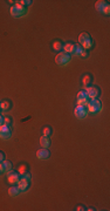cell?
<instances>
[{
    "instance_id": "obj_1",
    "label": "cell",
    "mask_w": 110,
    "mask_h": 211,
    "mask_svg": "<svg viewBox=\"0 0 110 211\" xmlns=\"http://www.w3.org/2000/svg\"><path fill=\"white\" fill-rule=\"evenodd\" d=\"M79 45L84 49H89V48H92L94 46V41H93L92 36L88 33L83 32V33H81L79 35Z\"/></svg>"
},
{
    "instance_id": "obj_2",
    "label": "cell",
    "mask_w": 110,
    "mask_h": 211,
    "mask_svg": "<svg viewBox=\"0 0 110 211\" xmlns=\"http://www.w3.org/2000/svg\"><path fill=\"white\" fill-rule=\"evenodd\" d=\"M9 12H11V15L14 16V18H21V16H23V15H26V14L28 13L27 8L23 7V6H21L20 4L13 5V6L11 7Z\"/></svg>"
},
{
    "instance_id": "obj_3",
    "label": "cell",
    "mask_w": 110,
    "mask_h": 211,
    "mask_svg": "<svg viewBox=\"0 0 110 211\" xmlns=\"http://www.w3.org/2000/svg\"><path fill=\"white\" fill-rule=\"evenodd\" d=\"M87 109H88V111H90L93 114L100 113L102 110V103L99 99H92V100H89V102L87 105Z\"/></svg>"
},
{
    "instance_id": "obj_4",
    "label": "cell",
    "mask_w": 110,
    "mask_h": 211,
    "mask_svg": "<svg viewBox=\"0 0 110 211\" xmlns=\"http://www.w3.org/2000/svg\"><path fill=\"white\" fill-rule=\"evenodd\" d=\"M55 62H56L57 65H60V66H66V65H68V63L70 62V55L67 54V53H65V52H61V53H59V54L56 55Z\"/></svg>"
},
{
    "instance_id": "obj_5",
    "label": "cell",
    "mask_w": 110,
    "mask_h": 211,
    "mask_svg": "<svg viewBox=\"0 0 110 211\" xmlns=\"http://www.w3.org/2000/svg\"><path fill=\"white\" fill-rule=\"evenodd\" d=\"M74 115L79 118V120H83L87 117L88 115V109L86 106H80L77 105L75 107V110H74Z\"/></svg>"
},
{
    "instance_id": "obj_6",
    "label": "cell",
    "mask_w": 110,
    "mask_h": 211,
    "mask_svg": "<svg viewBox=\"0 0 110 211\" xmlns=\"http://www.w3.org/2000/svg\"><path fill=\"white\" fill-rule=\"evenodd\" d=\"M84 91H86V93H87V95H88V98L90 100L92 99H97L100 96V88L96 87V86H89Z\"/></svg>"
},
{
    "instance_id": "obj_7",
    "label": "cell",
    "mask_w": 110,
    "mask_h": 211,
    "mask_svg": "<svg viewBox=\"0 0 110 211\" xmlns=\"http://www.w3.org/2000/svg\"><path fill=\"white\" fill-rule=\"evenodd\" d=\"M12 136V130L11 127L6 125V124H1L0 125V138L1 140H8Z\"/></svg>"
},
{
    "instance_id": "obj_8",
    "label": "cell",
    "mask_w": 110,
    "mask_h": 211,
    "mask_svg": "<svg viewBox=\"0 0 110 211\" xmlns=\"http://www.w3.org/2000/svg\"><path fill=\"white\" fill-rule=\"evenodd\" d=\"M89 100H90V99L88 98V95H87V93H86L84 89L81 91V92H79V94H77V105L86 106V107H87Z\"/></svg>"
},
{
    "instance_id": "obj_9",
    "label": "cell",
    "mask_w": 110,
    "mask_h": 211,
    "mask_svg": "<svg viewBox=\"0 0 110 211\" xmlns=\"http://www.w3.org/2000/svg\"><path fill=\"white\" fill-rule=\"evenodd\" d=\"M20 177H19V173L16 171H13L11 170L9 173H7V181L11 183V184H16L19 182Z\"/></svg>"
},
{
    "instance_id": "obj_10",
    "label": "cell",
    "mask_w": 110,
    "mask_h": 211,
    "mask_svg": "<svg viewBox=\"0 0 110 211\" xmlns=\"http://www.w3.org/2000/svg\"><path fill=\"white\" fill-rule=\"evenodd\" d=\"M16 184H18V189L20 190V192H26L28 190V188H29V181H27V180H25L22 177L19 180V182Z\"/></svg>"
},
{
    "instance_id": "obj_11",
    "label": "cell",
    "mask_w": 110,
    "mask_h": 211,
    "mask_svg": "<svg viewBox=\"0 0 110 211\" xmlns=\"http://www.w3.org/2000/svg\"><path fill=\"white\" fill-rule=\"evenodd\" d=\"M49 156H50V153H49V150L46 149V148L39 149V150L36 151V157L40 158V160H47V158H49Z\"/></svg>"
},
{
    "instance_id": "obj_12",
    "label": "cell",
    "mask_w": 110,
    "mask_h": 211,
    "mask_svg": "<svg viewBox=\"0 0 110 211\" xmlns=\"http://www.w3.org/2000/svg\"><path fill=\"white\" fill-rule=\"evenodd\" d=\"M108 5H109V1H107V0H99V1H96V4H95V8H96L99 12L103 13L104 8H106Z\"/></svg>"
},
{
    "instance_id": "obj_13",
    "label": "cell",
    "mask_w": 110,
    "mask_h": 211,
    "mask_svg": "<svg viewBox=\"0 0 110 211\" xmlns=\"http://www.w3.org/2000/svg\"><path fill=\"white\" fill-rule=\"evenodd\" d=\"M74 47H75V43H72V42H67V43H65L63 45V52L65 53H67V54H73V52H74Z\"/></svg>"
},
{
    "instance_id": "obj_14",
    "label": "cell",
    "mask_w": 110,
    "mask_h": 211,
    "mask_svg": "<svg viewBox=\"0 0 110 211\" xmlns=\"http://www.w3.org/2000/svg\"><path fill=\"white\" fill-rule=\"evenodd\" d=\"M92 81H93L92 75H90V74H86V75L83 76V79H82V85H83V87H84V88L89 87V86L92 85Z\"/></svg>"
},
{
    "instance_id": "obj_15",
    "label": "cell",
    "mask_w": 110,
    "mask_h": 211,
    "mask_svg": "<svg viewBox=\"0 0 110 211\" xmlns=\"http://www.w3.org/2000/svg\"><path fill=\"white\" fill-rule=\"evenodd\" d=\"M40 144H41L42 148L48 149L49 145H50V140H49V137H48V136H42V137L40 138Z\"/></svg>"
},
{
    "instance_id": "obj_16",
    "label": "cell",
    "mask_w": 110,
    "mask_h": 211,
    "mask_svg": "<svg viewBox=\"0 0 110 211\" xmlns=\"http://www.w3.org/2000/svg\"><path fill=\"white\" fill-rule=\"evenodd\" d=\"M2 167H4V173H9L11 170H13V164L9 161H2Z\"/></svg>"
},
{
    "instance_id": "obj_17",
    "label": "cell",
    "mask_w": 110,
    "mask_h": 211,
    "mask_svg": "<svg viewBox=\"0 0 110 211\" xmlns=\"http://www.w3.org/2000/svg\"><path fill=\"white\" fill-rule=\"evenodd\" d=\"M19 194H20V190L18 189V187H11L8 189V195L12 197H16Z\"/></svg>"
},
{
    "instance_id": "obj_18",
    "label": "cell",
    "mask_w": 110,
    "mask_h": 211,
    "mask_svg": "<svg viewBox=\"0 0 110 211\" xmlns=\"http://www.w3.org/2000/svg\"><path fill=\"white\" fill-rule=\"evenodd\" d=\"M53 48H54L55 52H61L63 49V43L61 41H55L53 43Z\"/></svg>"
},
{
    "instance_id": "obj_19",
    "label": "cell",
    "mask_w": 110,
    "mask_h": 211,
    "mask_svg": "<svg viewBox=\"0 0 110 211\" xmlns=\"http://www.w3.org/2000/svg\"><path fill=\"white\" fill-rule=\"evenodd\" d=\"M9 108H11V102H9L8 100H4V101L0 102V109H2V110H8Z\"/></svg>"
},
{
    "instance_id": "obj_20",
    "label": "cell",
    "mask_w": 110,
    "mask_h": 211,
    "mask_svg": "<svg viewBox=\"0 0 110 211\" xmlns=\"http://www.w3.org/2000/svg\"><path fill=\"white\" fill-rule=\"evenodd\" d=\"M83 51V48L80 46V45H75V47H74V52H73V55H75V56H80V54H81V52Z\"/></svg>"
},
{
    "instance_id": "obj_21",
    "label": "cell",
    "mask_w": 110,
    "mask_h": 211,
    "mask_svg": "<svg viewBox=\"0 0 110 211\" xmlns=\"http://www.w3.org/2000/svg\"><path fill=\"white\" fill-rule=\"evenodd\" d=\"M18 171H19V175H21V176H22L23 174L28 173V167H27L26 164H22V165H20V167H19V170H18Z\"/></svg>"
},
{
    "instance_id": "obj_22",
    "label": "cell",
    "mask_w": 110,
    "mask_h": 211,
    "mask_svg": "<svg viewBox=\"0 0 110 211\" xmlns=\"http://www.w3.org/2000/svg\"><path fill=\"white\" fill-rule=\"evenodd\" d=\"M42 134H43V136H48V137H49V136L52 135V128H50V127H48V125H47V127H45V128H43V130H42Z\"/></svg>"
},
{
    "instance_id": "obj_23",
    "label": "cell",
    "mask_w": 110,
    "mask_h": 211,
    "mask_svg": "<svg viewBox=\"0 0 110 211\" xmlns=\"http://www.w3.org/2000/svg\"><path fill=\"white\" fill-rule=\"evenodd\" d=\"M21 6H23V7H27V6H31L32 5V0H20V1H18Z\"/></svg>"
},
{
    "instance_id": "obj_24",
    "label": "cell",
    "mask_w": 110,
    "mask_h": 211,
    "mask_svg": "<svg viewBox=\"0 0 110 211\" xmlns=\"http://www.w3.org/2000/svg\"><path fill=\"white\" fill-rule=\"evenodd\" d=\"M88 55H89L88 51L83 48V51L81 52V54H80V56H79V58H82V59H87V58H88Z\"/></svg>"
},
{
    "instance_id": "obj_25",
    "label": "cell",
    "mask_w": 110,
    "mask_h": 211,
    "mask_svg": "<svg viewBox=\"0 0 110 211\" xmlns=\"http://www.w3.org/2000/svg\"><path fill=\"white\" fill-rule=\"evenodd\" d=\"M4 124H6V125L11 127V124H12V118H11V117H8V116H6V117L4 118Z\"/></svg>"
},
{
    "instance_id": "obj_26",
    "label": "cell",
    "mask_w": 110,
    "mask_h": 211,
    "mask_svg": "<svg viewBox=\"0 0 110 211\" xmlns=\"http://www.w3.org/2000/svg\"><path fill=\"white\" fill-rule=\"evenodd\" d=\"M22 178H25V180H27V181H31V180H32V176H31L29 171L26 173V174H23V175H22Z\"/></svg>"
},
{
    "instance_id": "obj_27",
    "label": "cell",
    "mask_w": 110,
    "mask_h": 211,
    "mask_svg": "<svg viewBox=\"0 0 110 211\" xmlns=\"http://www.w3.org/2000/svg\"><path fill=\"white\" fill-rule=\"evenodd\" d=\"M103 13H104V14H107V15L109 14V13H110V5H108V6H107V7L104 8V11H103Z\"/></svg>"
},
{
    "instance_id": "obj_28",
    "label": "cell",
    "mask_w": 110,
    "mask_h": 211,
    "mask_svg": "<svg viewBox=\"0 0 110 211\" xmlns=\"http://www.w3.org/2000/svg\"><path fill=\"white\" fill-rule=\"evenodd\" d=\"M4 160H5V154H4V153L0 150V162H2Z\"/></svg>"
},
{
    "instance_id": "obj_29",
    "label": "cell",
    "mask_w": 110,
    "mask_h": 211,
    "mask_svg": "<svg viewBox=\"0 0 110 211\" xmlns=\"http://www.w3.org/2000/svg\"><path fill=\"white\" fill-rule=\"evenodd\" d=\"M76 210H79V211H81V210H86V207H83V205H79Z\"/></svg>"
},
{
    "instance_id": "obj_30",
    "label": "cell",
    "mask_w": 110,
    "mask_h": 211,
    "mask_svg": "<svg viewBox=\"0 0 110 211\" xmlns=\"http://www.w3.org/2000/svg\"><path fill=\"white\" fill-rule=\"evenodd\" d=\"M4 118H5V117L0 114V125H1V124H4Z\"/></svg>"
},
{
    "instance_id": "obj_31",
    "label": "cell",
    "mask_w": 110,
    "mask_h": 211,
    "mask_svg": "<svg viewBox=\"0 0 110 211\" xmlns=\"http://www.w3.org/2000/svg\"><path fill=\"white\" fill-rule=\"evenodd\" d=\"M4 173V167H2V162H0V174Z\"/></svg>"
}]
</instances>
